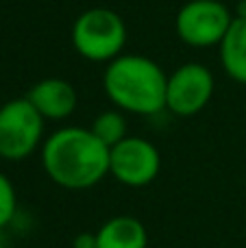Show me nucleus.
Listing matches in <instances>:
<instances>
[{"label":"nucleus","instance_id":"1","mask_svg":"<svg viewBox=\"0 0 246 248\" xmlns=\"http://www.w3.org/2000/svg\"><path fill=\"white\" fill-rule=\"evenodd\" d=\"M42 166L59 187L90 189L109 174V146L90 128H57L42 144Z\"/></svg>","mask_w":246,"mask_h":248},{"label":"nucleus","instance_id":"2","mask_svg":"<svg viewBox=\"0 0 246 248\" xmlns=\"http://www.w3.org/2000/svg\"><path fill=\"white\" fill-rule=\"evenodd\" d=\"M107 98L120 111L155 116L166 109L168 74L146 55H124L109 61L103 74Z\"/></svg>","mask_w":246,"mask_h":248},{"label":"nucleus","instance_id":"3","mask_svg":"<svg viewBox=\"0 0 246 248\" xmlns=\"http://www.w3.org/2000/svg\"><path fill=\"white\" fill-rule=\"evenodd\" d=\"M124 44L126 24L113 9L92 7L72 24V46L87 61L109 63L122 55Z\"/></svg>","mask_w":246,"mask_h":248},{"label":"nucleus","instance_id":"4","mask_svg":"<svg viewBox=\"0 0 246 248\" xmlns=\"http://www.w3.org/2000/svg\"><path fill=\"white\" fill-rule=\"evenodd\" d=\"M44 118L26 98L0 105V159L22 161L44 144Z\"/></svg>","mask_w":246,"mask_h":248},{"label":"nucleus","instance_id":"5","mask_svg":"<svg viewBox=\"0 0 246 248\" xmlns=\"http://www.w3.org/2000/svg\"><path fill=\"white\" fill-rule=\"evenodd\" d=\"M233 17L231 9L220 0H190L179 9L174 29L181 42L192 48L220 46Z\"/></svg>","mask_w":246,"mask_h":248},{"label":"nucleus","instance_id":"6","mask_svg":"<svg viewBox=\"0 0 246 248\" xmlns=\"http://www.w3.org/2000/svg\"><path fill=\"white\" fill-rule=\"evenodd\" d=\"M161 170V155L153 141L126 135L109 148V174L126 187H146Z\"/></svg>","mask_w":246,"mask_h":248},{"label":"nucleus","instance_id":"7","mask_svg":"<svg viewBox=\"0 0 246 248\" xmlns=\"http://www.w3.org/2000/svg\"><path fill=\"white\" fill-rule=\"evenodd\" d=\"M214 74L207 65L190 61L183 63L168 77L166 87V109L181 118L200 113L214 96Z\"/></svg>","mask_w":246,"mask_h":248},{"label":"nucleus","instance_id":"8","mask_svg":"<svg viewBox=\"0 0 246 248\" xmlns=\"http://www.w3.org/2000/svg\"><path fill=\"white\" fill-rule=\"evenodd\" d=\"M26 98L42 113L44 120H65L74 113L78 103L77 90H74L72 83L57 77L37 81L26 92Z\"/></svg>","mask_w":246,"mask_h":248},{"label":"nucleus","instance_id":"9","mask_svg":"<svg viewBox=\"0 0 246 248\" xmlns=\"http://www.w3.org/2000/svg\"><path fill=\"white\" fill-rule=\"evenodd\" d=\"M98 248H148L146 227L133 216H113L96 231Z\"/></svg>","mask_w":246,"mask_h":248},{"label":"nucleus","instance_id":"10","mask_svg":"<svg viewBox=\"0 0 246 248\" xmlns=\"http://www.w3.org/2000/svg\"><path fill=\"white\" fill-rule=\"evenodd\" d=\"M220 63L233 81L246 85V17H233L220 42Z\"/></svg>","mask_w":246,"mask_h":248},{"label":"nucleus","instance_id":"11","mask_svg":"<svg viewBox=\"0 0 246 248\" xmlns=\"http://www.w3.org/2000/svg\"><path fill=\"white\" fill-rule=\"evenodd\" d=\"M90 131L103 141L105 146H116L126 137V118L120 109H109L94 118Z\"/></svg>","mask_w":246,"mask_h":248},{"label":"nucleus","instance_id":"12","mask_svg":"<svg viewBox=\"0 0 246 248\" xmlns=\"http://www.w3.org/2000/svg\"><path fill=\"white\" fill-rule=\"evenodd\" d=\"M17 216V194L11 179L0 172V229L9 227Z\"/></svg>","mask_w":246,"mask_h":248},{"label":"nucleus","instance_id":"13","mask_svg":"<svg viewBox=\"0 0 246 248\" xmlns=\"http://www.w3.org/2000/svg\"><path fill=\"white\" fill-rule=\"evenodd\" d=\"M72 248H98V244H96V233H87V231L78 233L72 242Z\"/></svg>","mask_w":246,"mask_h":248},{"label":"nucleus","instance_id":"14","mask_svg":"<svg viewBox=\"0 0 246 248\" xmlns=\"http://www.w3.org/2000/svg\"><path fill=\"white\" fill-rule=\"evenodd\" d=\"M235 16H238V17H246V0H240V2H238Z\"/></svg>","mask_w":246,"mask_h":248}]
</instances>
